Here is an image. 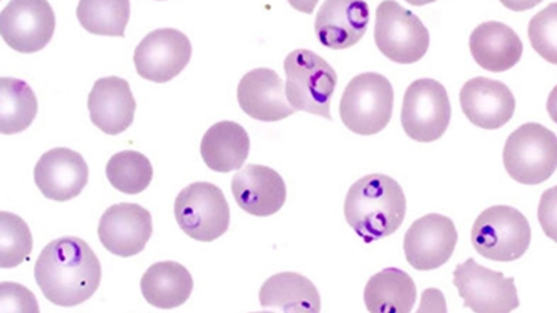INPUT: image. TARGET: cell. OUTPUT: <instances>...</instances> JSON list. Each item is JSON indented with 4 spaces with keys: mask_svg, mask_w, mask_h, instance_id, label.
<instances>
[{
    "mask_svg": "<svg viewBox=\"0 0 557 313\" xmlns=\"http://www.w3.org/2000/svg\"><path fill=\"white\" fill-rule=\"evenodd\" d=\"M35 280L52 304L76 306L96 295L102 270L96 252L82 238L49 242L35 263Z\"/></svg>",
    "mask_w": 557,
    "mask_h": 313,
    "instance_id": "obj_1",
    "label": "cell"
},
{
    "mask_svg": "<svg viewBox=\"0 0 557 313\" xmlns=\"http://www.w3.org/2000/svg\"><path fill=\"white\" fill-rule=\"evenodd\" d=\"M407 201L400 184L385 174H368L347 192L345 216L348 226L366 242H374L399 230Z\"/></svg>",
    "mask_w": 557,
    "mask_h": 313,
    "instance_id": "obj_2",
    "label": "cell"
},
{
    "mask_svg": "<svg viewBox=\"0 0 557 313\" xmlns=\"http://www.w3.org/2000/svg\"><path fill=\"white\" fill-rule=\"evenodd\" d=\"M286 96L296 111L332 121L331 102L337 74L330 63L308 49H297L285 61Z\"/></svg>",
    "mask_w": 557,
    "mask_h": 313,
    "instance_id": "obj_3",
    "label": "cell"
},
{
    "mask_svg": "<svg viewBox=\"0 0 557 313\" xmlns=\"http://www.w3.org/2000/svg\"><path fill=\"white\" fill-rule=\"evenodd\" d=\"M393 101L395 93L389 79L377 73H362L343 92L342 122L358 136H374L389 124Z\"/></svg>",
    "mask_w": 557,
    "mask_h": 313,
    "instance_id": "obj_4",
    "label": "cell"
},
{
    "mask_svg": "<svg viewBox=\"0 0 557 313\" xmlns=\"http://www.w3.org/2000/svg\"><path fill=\"white\" fill-rule=\"evenodd\" d=\"M506 172L515 181L539 186L557 168V137L539 123L522 124L507 138L504 149Z\"/></svg>",
    "mask_w": 557,
    "mask_h": 313,
    "instance_id": "obj_5",
    "label": "cell"
},
{
    "mask_svg": "<svg viewBox=\"0 0 557 313\" xmlns=\"http://www.w3.org/2000/svg\"><path fill=\"white\" fill-rule=\"evenodd\" d=\"M472 246L481 256L496 262L520 260L531 243V227L516 208L496 205L485 209L472 226Z\"/></svg>",
    "mask_w": 557,
    "mask_h": 313,
    "instance_id": "obj_6",
    "label": "cell"
},
{
    "mask_svg": "<svg viewBox=\"0 0 557 313\" xmlns=\"http://www.w3.org/2000/svg\"><path fill=\"white\" fill-rule=\"evenodd\" d=\"M178 227L193 240L212 242L231 225V208L221 188L207 181L193 183L174 201Z\"/></svg>",
    "mask_w": 557,
    "mask_h": 313,
    "instance_id": "obj_7",
    "label": "cell"
},
{
    "mask_svg": "<svg viewBox=\"0 0 557 313\" xmlns=\"http://www.w3.org/2000/svg\"><path fill=\"white\" fill-rule=\"evenodd\" d=\"M375 43L383 57L399 64L420 62L430 48V33L396 0H383L376 9Z\"/></svg>",
    "mask_w": 557,
    "mask_h": 313,
    "instance_id": "obj_8",
    "label": "cell"
},
{
    "mask_svg": "<svg viewBox=\"0 0 557 313\" xmlns=\"http://www.w3.org/2000/svg\"><path fill=\"white\" fill-rule=\"evenodd\" d=\"M451 107L449 96L441 83L421 78L412 83L405 93L401 126L417 142L437 141L449 127Z\"/></svg>",
    "mask_w": 557,
    "mask_h": 313,
    "instance_id": "obj_9",
    "label": "cell"
},
{
    "mask_svg": "<svg viewBox=\"0 0 557 313\" xmlns=\"http://www.w3.org/2000/svg\"><path fill=\"white\" fill-rule=\"evenodd\" d=\"M453 285L472 312L504 313L520 306L515 278L487 270L472 258L457 265L453 273Z\"/></svg>",
    "mask_w": 557,
    "mask_h": 313,
    "instance_id": "obj_10",
    "label": "cell"
},
{
    "mask_svg": "<svg viewBox=\"0 0 557 313\" xmlns=\"http://www.w3.org/2000/svg\"><path fill=\"white\" fill-rule=\"evenodd\" d=\"M57 17L48 0H10L0 14V34L13 51L35 53L52 41Z\"/></svg>",
    "mask_w": 557,
    "mask_h": 313,
    "instance_id": "obj_11",
    "label": "cell"
},
{
    "mask_svg": "<svg viewBox=\"0 0 557 313\" xmlns=\"http://www.w3.org/2000/svg\"><path fill=\"white\" fill-rule=\"evenodd\" d=\"M193 53L190 39L174 28L149 33L134 52L139 77L152 83H168L187 67Z\"/></svg>",
    "mask_w": 557,
    "mask_h": 313,
    "instance_id": "obj_12",
    "label": "cell"
},
{
    "mask_svg": "<svg viewBox=\"0 0 557 313\" xmlns=\"http://www.w3.org/2000/svg\"><path fill=\"white\" fill-rule=\"evenodd\" d=\"M457 235L451 218L431 213L412 223L405 236L406 260L420 272L435 271L449 262Z\"/></svg>",
    "mask_w": 557,
    "mask_h": 313,
    "instance_id": "obj_13",
    "label": "cell"
},
{
    "mask_svg": "<svg viewBox=\"0 0 557 313\" xmlns=\"http://www.w3.org/2000/svg\"><path fill=\"white\" fill-rule=\"evenodd\" d=\"M152 231L151 213L137 203H117L108 208L98 226L102 246L113 255L122 258L143 252Z\"/></svg>",
    "mask_w": 557,
    "mask_h": 313,
    "instance_id": "obj_14",
    "label": "cell"
},
{
    "mask_svg": "<svg viewBox=\"0 0 557 313\" xmlns=\"http://www.w3.org/2000/svg\"><path fill=\"white\" fill-rule=\"evenodd\" d=\"M89 168L78 152L67 148H54L45 152L34 171L38 190L48 200L66 202L74 200L88 184Z\"/></svg>",
    "mask_w": 557,
    "mask_h": 313,
    "instance_id": "obj_15",
    "label": "cell"
},
{
    "mask_svg": "<svg viewBox=\"0 0 557 313\" xmlns=\"http://www.w3.org/2000/svg\"><path fill=\"white\" fill-rule=\"evenodd\" d=\"M462 112L474 126L497 130L511 121L516 112L513 92L496 79L475 77L460 91Z\"/></svg>",
    "mask_w": 557,
    "mask_h": 313,
    "instance_id": "obj_16",
    "label": "cell"
},
{
    "mask_svg": "<svg viewBox=\"0 0 557 313\" xmlns=\"http://www.w3.org/2000/svg\"><path fill=\"white\" fill-rule=\"evenodd\" d=\"M237 101L243 112L260 122H278L296 113L288 102L285 83L271 68L247 73L238 84Z\"/></svg>",
    "mask_w": 557,
    "mask_h": 313,
    "instance_id": "obj_17",
    "label": "cell"
},
{
    "mask_svg": "<svg viewBox=\"0 0 557 313\" xmlns=\"http://www.w3.org/2000/svg\"><path fill=\"white\" fill-rule=\"evenodd\" d=\"M370 9L364 0H325L315 18V33L323 47L343 51L364 37Z\"/></svg>",
    "mask_w": 557,
    "mask_h": 313,
    "instance_id": "obj_18",
    "label": "cell"
},
{
    "mask_svg": "<svg viewBox=\"0 0 557 313\" xmlns=\"http://www.w3.org/2000/svg\"><path fill=\"white\" fill-rule=\"evenodd\" d=\"M233 197L244 212L252 216L275 215L287 198V188L281 174L262 165H247L232 180Z\"/></svg>",
    "mask_w": 557,
    "mask_h": 313,
    "instance_id": "obj_19",
    "label": "cell"
},
{
    "mask_svg": "<svg viewBox=\"0 0 557 313\" xmlns=\"http://www.w3.org/2000/svg\"><path fill=\"white\" fill-rule=\"evenodd\" d=\"M136 99L126 79L99 78L88 97V111L94 126L109 136L126 132L134 122Z\"/></svg>",
    "mask_w": 557,
    "mask_h": 313,
    "instance_id": "obj_20",
    "label": "cell"
},
{
    "mask_svg": "<svg viewBox=\"0 0 557 313\" xmlns=\"http://www.w3.org/2000/svg\"><path fill=\"white\" fill-rule=\"evenodd\" d=\"M522 42L513 28L504 23L480 24L470 37V51L482 68L492 73L507 72L520 62Z\"/></svg>",
    "mask_w": 557,
    "mask_h": 313,
    "instance_id": "obj_21",
    "label": "cell"
},
{
    "mask_svg": "<svg viewBox=\"0 0 557 313\" xmlns=\"http://www.w3.org/2000/svg\"><path fill=\"white\" fill-rule=\"evenodd\" d=\"M250 153V137L240 124L221 122L209 128L201 142V156L213 172L237 171Z\"/></svg>",
    "mask_w": 557,
    "mask_h": 313,
    "instance_id": "obj_22",
    "label": "cell"
},
{
    "mask_svg": "<svg viewBox=\"0 0 557 313\" xmlns=\"http://www.w3.org/2000/svg\"><path fill=\"white\" fill-rule=\"evenodd\" d=\"M190 272L181 263L158 262L141 278V292L149 305L173 310L186 304L193 292Z\"/></svg>",
    "mask_w": 557,
    "mask_h": 313,
    "instance_id": "obj_23",
    "label": "cell"
},
{
    "mask_svg": "<svg viewBox=\"0 0 557 313\" xmlns=\"http://www.w3.org/2000/svg\"><path fill=\"white\" fill-rule=\"evenodd\" d=\"M262 308L285 312H320L321 296L306 276L283 272L268 278L260 291Z\"/></svg>",
    "mask_w": 557,
    "mask_h": 313,
    "instance_id": "obj_24",
    "label": "cell"
},
{
    "mask_svg": "<svg viewBox=\"0 0 557 313\" xmlns=\"http://www.w3.org/2000/svg\"><path fill=\"white\" fill-rule=\"evenodd\" d=\"M364 301L370 312H411L417 301L416 283L406 272L387 267L368 280Z\"/></svg>",
    "mask_w": 557,
    "mask_h": 313,
    "instance_id": "obj_25",
    "label": "cell"
},
{
    "mask_svg": "<svg viewBox=\"0 0 557 313\" xmlns=\"http://www.w3.org/2000/svg\"><path fill=\"white\" fill-rule=\"evenodd\" d=\"M37 112V97L27 83L17 78H0V133L13 136L27 130Z\"/></svg>",
    "mask_w": 557,
    "mask_h": 313,
    "instance_id": "obj_26",
    "label": "cell"
},
{
    "mask_svg": "<svg viewBox=\"0 0 557 313\" xmlns=\"http://www.w3.org/2000/svg\"><path fill=\"white\" fill-rule=\"evenodd\" d=\"M77 18L89 34L123 38L131 20V0H79Z\"/></svg>",
    "mask_w": 557,
    "mask_h": 313,
    "instance_id": "obj_27",
    "label": "cell"
},
{
    "mask_svg": "<svg viewBox=\"0 0 557 313\" xmlns=\"http://www.w3.org/2000/svg\"><path fill=\"white\" fill-rule=\"evenodd\" d=\"M107 177L117 191L136 196L146 191L152 181L153 168L146 155L123 151L109 159Z\"/></svg>",
    "mask_w": 557,
    "mask_h": 313,
    "instance_id": "obj_28",
    "label": "cell"
},
{
    "mask_svg": "<svg viewBox=\"0 0 557 313\" xmlns=\"http://www.w3.org/2000/svg\"><path fill=\"white\" fill-rule=\"evenodd\" d=\"M33 251V235L22 217L0 212V266L13 270Z\"/></svg>",
    "mask_w": 557,
    "mask_h": 313,
    "instance_id": "obj_29",
    "label": "cell"
},
{
    "mask_svg": "<svg viewBox=\"0 0 557 313\" xmlns=\"http://www.w3.org/2000/svg\"><path fill=\"white\" fill-rule=\"evenodd\" d=\"M529 38L534 51L557 66V3L549 4L532 17Z\"/></svg>",
    "mask_w": 557,
    "mask_h": 313,
    "instance_id": "obj_30",
    "label": "cell"
},
{
    "mask_svg": "<svg viewBox=\"0 0 557 313\" xmlns=\"http://www.w3.org/2000/svg\"><path fill=\"white\" fill-rule=\"evenodd\" d=\"M539 221L546 237L557 242V186L542 193Z\"/></svg>",
    "mask_w": 557,
    "mask_h": 313,
    "instance_id": "obj_31",
    "label": "cell"
},
{
    "mask_svg": "<svg viewBox=\"0 0 557 313\" xmlns=\"http://www.w3.org/2000/svg\"><path fill=\"white\" fill-rule=\"evenodd\" d=\"M542 0H500V3L513 12H525V10L539 7Z\"/></svg>",
    "mask_w": 557,
    "mask_h": 313,
    "instance_id": "obj_32",
    "label": "cell"
},
{
    "mask_svg": "<svg viewBox=\"0 0 557 313\" xmlns=\"http://www.w3.org/2000/svg\"><path fill=\"white\" fill-rule=\"evenodd\" d=\"M287 2L290 3V7L296 9L297 12L312 14L320 0H287Z\"/></svg>",
    "mask_w": 557,
    "mask_h": 313,
    "instance_id": "obj_33",
    "label": "cell"
},
{
    "mask_svg": "<svg viewBox=\"0 0 557 313\" xmlns=\"http://www.w3.org/2000/svg\"><path fill=\"white\" fill-rule=\"evenodd\" d=\"M546 109H548L549 116L552 121L557 124V86L552 89L549 93L548 103H546Z\"/></svg>",
    "mask_w": 557,
    "mask_h": 313,
    "instance_id": "obj_34",
    "label": "cell"
},
{
    "mask_svg": "<svg viewBox=\"0 0 557 313\" xmlns=\"http://www.w3.org/2000/svg\"><path fill=\"white\" fill-rule=\"evenodd\" d=\"M406 2L412 4V7H425V4L434 3L436 0H406Z\"/></svg>",
    "mask_w": 557,
    "mask_h": 313,
    "instance_id": "obj_35",
    "label": "cell"
}]
</instances>
